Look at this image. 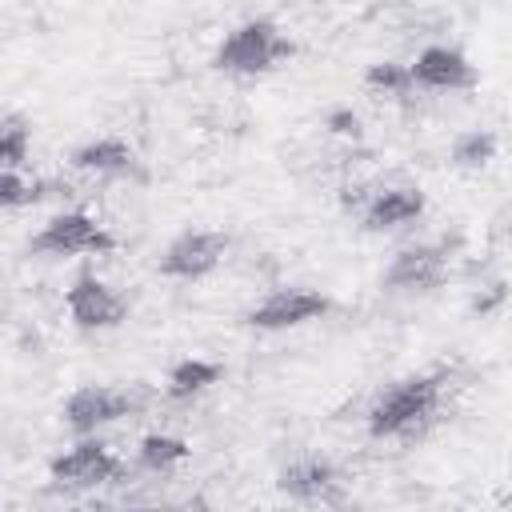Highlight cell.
<instances>
[{
	"label": "cell",
	"mask_w": 512,
	"mask_h": 512,
	"mask_svg": "<svg viewBox=\"0 0 512 512\" xmlns=\"http://www.w3.org/2000/svg\"><path fill=\"white\" fill-rule=\"evenodd\" d=\"M440 408H444V376L412 372L384 384L372 396L364 412V428L372 440H416L440 420Z\"/></svg>",
	"instance_id": "6da1fadb"
},
{
	"label": "cell",
	"mask_w": 512,
	"mask_h": 512,
	"mask_svg": "<svg viewBox=\"0 0 512 512\" xmlns=\"http://www.w3.org/2000/svg\"><path fill=\"white\" fill-rule=\"evenodd\" d=\"M292 56L296 40L272 16H252L224 32V40L212 52V68L224 76H268L284 68Z\"/></svg>",
	"instance_id": "7a4b0ae2"
},
{
	"label": "cell",
	"mask_w": 512,
	"mask_h": 512,
	"mask_svg": "<svg viewBox=\"0 0 512 512\" xmlns=\"http://www.w3.org/2000/svg\"><path fill=\"white\" fill-rule=\"evenodd\" d=\"M116 248V236L84 208H68L48 216L32 240L28 252L32 256H48V260H68V256H108Z\"/></svg>",
	"instance_id": "3957f363"
},
{
	"label": "cell",
	"mask_w": 512,
	"mask_h": 512,
	"mask_svg": "<svg viewBox=\"0 0 512 512\" xmlns=\"http://www.w3.org/2000/svg\"><path fill=\"white\" fill-rule=\"evenodd\" d=\"M124 460L92 432V436H80L72 448H64L60 456L48 460V480L52 488L60 492H92V488H104V484H116L124 480Z\"/></svg>",
	"instance_id": "277c9868"
},
{
	"label": "cell",
	"mask_w": 512,
	"mask_h": 512,
	"mask_svg": "<svg viewBox=\"0 0 512 512\" xmlns=\"http://www.w3.org/2000/svg\"><path fill=\"white\" fill-rule=\"evenodd\" d=\"M452 268V244L448 240H420V244H404L380 272V288L396 292V296H420L444 284Z\"/></svg>",
	"instance_id": "5b68a950"
},
{
	"label": "cell",
	"mask_w": 512,
	"mask_h": 512,
	"mask_svg": "<svg viewBox=\"0 0 512 512\" xmlns=\"http://www.w3.org/2000/svg\"><path fill=\"white\" fill-rule=\"evenodd\" d=\"M332 312V296L308 284H288V288H272L264 300H256L244 312V324L252 332H288V328H304L316 324Z\"/></svg>",
	"instance_id": "8992f818"
},
{
	"label": "cell",
	"mask_w": 512,
	"mask_h": 512,
	"mask_svg": "<svg viewBox=\"0 0 512 512\" xmlns=\"http://www.w3.org/2000/svg\"><path fill=\"white\" fill-rule=\"evenodd\" d=\"M228 232H216V228H184L180 236H172L156 260V272L168 276V280H204L212 276L224 260H228Z\"/></svg>",
	"instance_id": "52a82bcc"
},
{
	"label": "cell",
	"mask_w": 512,
	"mask_h": 512,
	"mask_svg": "<svg viewBox=\"0 0 512 512\" xmlns=\"http://www.w3.org/2000/svg\"><path fill=\"white\" fill-rule=\"evenodd\" d=\"M136 412H140V396L128 388H112V384H84L60 404V420L76 436H92L116 420L136 416Z\"/></svg>",
	"instance_id": "ba28073f"
},
{
	"label": "cell",
	"mask_w": 512,
	"mask_h": 512,
	"mask_svg": "<svg viewBox=\"0 0 512 512\" xmlns=\"http://www.w3.org/2000/svg\"><path fill=\"white\" fill-rule=\"evenodd\" d=\"M64 308L80 332H112L128 320V300L96 272H80L64 288Z\"/></svg>",
	"instance_id": "9c48e42d"
},
{
	"label": "cell",
	"mask_w": 512,
	"mask_h": 512,
	"mask_svg": "<svg viewBox=\"0 0 512 512\" xmlns=\"http://www.w3.org/2000/svg\"><path fill=\"white\" fill-rule=\"evenodd\" d=\"M276 488L288 500H300V504H340L344 500L340 468L328 456H316V452H304V456L288 460L276 472Z\"/></svg>",
	"instance_id": "30bf717a"
},
{
	"label": "cell",
	"mask_w": 512,
	"mask_h": 512,
	"mask_svg": "<svg viewBox=\"0 0 512 512\" xmlns=\"http://www.w3.org/2000/svg\"><path fill=\"white\" fill-rule=\"evenodd\" d=\"M408 72H412V84L424 92H468L480 84L476 64L456 44H424L412 56Z\"/></svg>",
	"instance_id": "8fae6325"
},
{
	"label": "cell",
	"mask_w": 512,
	"mask_h": 512,
	"mask_svg": "<svg viewBox=\"0 0 512 512\" xmlns=\"http://www.w3.org/2000/svg\"><path fill=\"white\" fill-rule=\"evenodd\" d=\"M424 208H428V196H424L420 184H384V188L364 196L356 216H360L364 232L380 236V232H396V228L416 224L424 216Z\"/></svg>",
	"instance_id": "7c38bea8"
},
{
	"label": "cell",
	"mask_w": 512,
	"mask_h": 512,
	"mask_svg": "<svg viewBox=\"0 0 512 512\" xmlns=\"http://www.w3.org/2000/svg\"><path fill=\"white\" fill-rule=\"evenodd\" d=\"M68 164H72L76 172L112 176V180H124V176L140 180V176H144L140 156H136V148H132L124 136H92V140H84V144H76V148L68 152Z\"/></svg>",
	"instance_id": "4fadbf2b"
},
{
	"label": "cell",
	"mask_w": 512,
	"mask_h": 512,
	"mask_svg": "<svg viewBox=\"0 0 512 512\" xmlns=\"http://www.w3.org/2000/svg\"><path fill=\"white\" fill-rule=\"evenodd\" d=\"M220 376H224V364H216V360H208V356H184V360H176V364L168 368V376H164V396L176 400V404H188V400L204 396L212 384H220Z\"/></svg>",
	"instance_id": "5bb4252c"
},
{
	"label": "cell",
	"mask_w": 512,
	"mask_h": 512,
	"mask_svg": "<svg viewBox=\"0 0 512 512\" xmlns=\"http://www.w3.org/2000/svg\"><path fill=\"white\" fill-rule=\"evenodd\" d=\"M188 456H192V448H188V440L176 436V432H148V436H140V444H136V468H144V472H152V476L176 472Z\"/></svg>",
	"instance_id": "9a60e30c"
},
{
	"label": "cell",
	"mask_w": 512,
	"mask_h": 512,
	"mask_svg": "<svg viewBox=\"0 0 512 512\" xmlns=\"http://www.w3.org/2000/svg\"><path fill=\"white\" fill-rule=\"evenodd\" d=\"M496 152H500V140H496L492 128H468V132H460V136L452 140L448 160H452V168H460V172H480V168H488V164L496 160Z\"/></svg>",
	"instance_id": "2e32d148"
},
{
	"label": "cell",
	"mask_w": 512,
	"mask_h": 512,
	"mask_svg": "<svg viewBox=\"0 0 512 512\" xmlns=\"http://www.w3.org/2000/svg\"><path fill=\"white\" fill-rule=\"evenodd\" d=\"M364 88H368L372 96H384V100H404V96L416 92L412 72H408V64H400V60H376V64H368V68H364Z\"/></svg>",
	"instance_id": "e0dca14e"
},
{
	"label": "cell",
	"mask_w": 512,
	"mask_h": 512,
	"mask_svg": "<svg viewBox=\"0 0 512 512\" xmlns=\"http://www.w3.org/2000/svg\"><path fill=\"white\" fill-rule=\"evenodd\" d=\"M32 156V124L20 112H0V168H24Z\"/></svg>",
	"instance_id": "ac0fdd59"
},
{
	"label": "cell",
	"mask_w": 512,
	"mask_h": 512,
	"mask_svg": "<svg viewBox=\"0 0 512 512\" xmlns=\"http://www.w3.org/2000/svg\"><path fill=\"white\" fill-rule=\"evenodd\" d=\"M48 180H28L20 168H0V212L12 208H32L48 196Z\"/></svg>",
	"instance_id": "d6986e66"
},
{
	"label": "cell",
	"mask_w": 512,
	"mask_h": 512,
	"mask_svg": "<svg viewBox=\"0 0 512 512\" xmlns=\"http://www.w3.org/2000/svg\"><path fill=\"white\" fill-rule=\"evenodd\" d=\"M324 128L332 136H340V140H360L364 136V124H360V116L352 108H332L328 120H324Z\"/></svg>",
	"instance_id": "ffe728a7"
},
{
	"label": "cell",
	"mask_w": 512,
	"mask_h": 512,
	"mask_svg": "<svg viewBox=\"0 0 512 512\" xmlns=\"http://www.w3.org/2000/svg\"><path fill=\"white\" fill-rule=\"evenodd\" d=\"M500 300H504V280H492V284H488V292H476L472 308H476V312L484 316V312H492V308H496Z\"/></svg>",
	"instance_id": "44dd1931"
}]
</instances>
